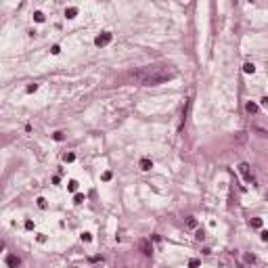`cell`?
Returning <instances> with one entry per match:
<instances>
[{
  "instance_id": "6da1fadb",
  "label": "cell",
  "mask_w": 268,
  "mask_h": 268,
  "mask_svg": "<svg viewBox=\"0 0 268 268\" xmlns=\"http://www.w3.org/2000/svg\"><path fill=\"white\" fill-rule=\"evenodd\" d=\"M176 76L174 69H170V65H149V67H142L138 71L132 73V80L142 84V86H157V84H164L168 80H172Z\"/></svg>"
},
{
  "instance_id": "7a4b0ae2",
  "label": "cell",
  "mask_w": 268,
  "mask_h": 268,
  "mask_svg": "<svg viewBox=\"0 0 268 268\" xmlns=\"http://www.w3.org/2000/svg\"><path fill=\"white\" fill-rule=\"evenodd\" d=\"M111 38H113L111 32H103V34H98V36L94 38V44L98 46V48H101V46H107L109 42H111Z\"/></svg>"
},
{
  "instance_id": "3957f363",
  "label": "cell",
  "mask_w": 268,
  "mask_h": 268,
  "mask_svg": "<svg viewBox=\"0 0 268 268\" xmlns=\"http://www.w3.org/2000/svg\"><path fill=\"white\" fill-rule=\"evenodd\" d=\"M138 247H140V251L145 254V256H151L153 254V245L147 241V239H142V241H138Z\"/></svg>"
},
{
  "instance_id": "277c9868",
  "label": "cell",
  "mask_w": 268,
  "mask_h": 268,
  "mask_svg": "<svg viewBox=\"0 0 268 268\" xmlns=\"http://www.w3.org/2000/svg\"><path fill=\"white\" fill-rule=\"evenodd\" d=\"M239 172H241V176L247 180V182H249V180H254V178H251V172H249V164H241V166H239Z\"/></svg>"
},
{
  "instance_id": "5b68a950",
  "label": "cell",
  "mask_w": 268,
  "mask_h": 268,
  "mask_svg": "<svg viewBox=\"0 0 268 268\" xmlns=\"http://www.w3.org/2000/svg\"><path fill=\"white\" fill-rule=\"evenodd\" d=\"M19 264H21V260L17 256H6V266L8 268H17Z\"/></svg>"
},
{
  "instance_id": "8992f818",
  "label": "cell",
  "mask_w": 268,
  "mask_h": 268,
  "mask_svg": "<svg viewBox=\"0 0 268 268\" xmlns=\"http://www.w3.org/2000/svg\"><path fill=\"white\" fill-rule=\"evenodd\" d=\"M138 166H140V170H145V172H147V170H151V168H153V161H151L149 157H142Z\"/></svg>"
},
{
  "instance_id": "52a82bcc",
  "label": "cell",
  "mask_w": 268,
  "mask_h": 268,
  "mask_svg": "<svg viewBox=\"0 0 268 268\" xmlns=\"http://www.w3.org/2000/svg\"><path fill=\"white\" fill-rule=\"evenodd\" d=\"M76 15H78V8H76V6H69V8L65 11V17H67V19H73Z\"/></svg>"
},
{
  "instance_id": "ba28073f",
  "label": "cell",
  "mask_w": 268,
  "mask_h": 268,
  "mask_svg": "<svg viewBox=\"0 0 268 268\" xmlns=\"http://www.w3.org/2000/svg\"><path fill=\"white\" fill-rule=\"evenodd\" d=\"M243 71H245V73H254V71H256V65H254V63H245V65H243Z\"/></svg>"
},
{
  "instance_id": "9c48e42d",
  "label": "cell",
  "mask_w": 268,
  "mask_h": 268,
  "mask_svg": "<svg viewBox=\"0 0 268 268\" xmlns=\"http://www.w3.org/2000/svg\"><path fill=\"white\" fill-rule=\"evenodd\" d=\"M44 19H46V17H44V13H42V11H36V13H34V21H38V23H42Z\"/></svg>"
},
{
  "instance_id": "30bf717a",
  "label": "cell",
  "mask_w": 268,
  "mask_h": 268,
  "mask_svg": "<svg viewBox=\"0 0 268 268\" xmlns=\"http://www.w3.org/2000/svg\"><path fill=\"white\" fill-rule=\"evenodd\" d=\"M73 159H76V153H65V155H63V161H65V164H71Z\"/></svg>"
},
{
  "instance_id": "8fae6325",
  "label": "cell",
  "mask_w": 268,
  "mask_h": 268,
  "mask_svg": "<svg viewBox=\"0 0 268 268\" xmlns=\"http://www.w3.org/2000/svg\"><path fill=\"white\" fill-rule=\"evenodd\" d=\"M84 201H86V197H84L82 193H76V197H73V203H78V205H80V203H84Z\"/></svg>"
},
{
  "instance_id": "7c38bea8",
  "label": "cell",
  "mask_w": 268,
  "mask_h": 268,
  "mask_svg": "<svg viewBox=\"0 0 268 268\" xmlns=\"http://www.w3.org/2000/svg\"><path fill=\"white\" fill-rule=\"evenodd\" d=\"M245 109H247L249 113H256V111H258V105H256V103H247V105H245Z\"/></svg>"
},
{
  "instance_id": "4fadbf2b",
  "label": "cell",
  "mask_w": 268,
  "mask_h": 268,
  "mask_svg": "<svg viewBox=\"0 0 268 268\" xmlns=\"http://www.w3.org/2000/svg\"><path fill=\"white\" fill-rule=\"evenodd\" d=\"M67 191L76 193V191H78V182H76V180H69V184H67Z\"/></svg>"
},
{
  "instance_id": "5bb4252c",
  "label": "cell",
  "mask_w": 268,
  "mask_h": 268,
  "mask_svg": "<svg viewBox=\"0 0 268 268\" xmlns=\"http://www.w3.org/2000/svg\"><path fill=\"white\" fill-rule=\"evenodd\" d=\"M201 266V262L197 260V258H193V260H189V268H199Z\"/></svg>"
},
{
  "instance_id": "9a60e30c",
  "label": "cell",
  "mask_w": 268,
  "mask_h": 268,
  "mask_svg": "<svg viewBox=\"0 0 268 268\" xmlns=\"http://www.w3.org/2000/svg\"><path fill=\"white\" fill-rule=\"evenodd\" d=\"M249 224H251L254 228H262V220H260V218H254V220H249Z\"/></svg>"
},
{
  "instance_id": "2e32d148",
  "label": "cell",
  "mask_w": 268,
  "mask_h": 268,
  "mask_svg": "<svg viewBox=\"0 0 268 268\" xmlns=\"http://www.w3.org/2000/svg\"><path fill=\"white\" fill-rule=\"evenodd\" d=\"M243 260H245L247 264H254V262H256V256H251V254H245V256H243Z\"/></svg>"
},
{
  "instance_id": "e0dca14e",
  "label": "cell",
  "mask_w": 268,
  "mask_h": 268,
  "mask_svg": "<svg viewBox=\"0 0 268 268\" xmlns=\"http://www.w3.org/2000/svg\"><path fill=\"white\" fill-rule=\"evenodd\" d=\"M38 207H40V210H46V199L44 197H38Z\"/></svg>"
},
{
  "instance_id": "ac0fdd59",
  "label": "cell",
  "mask_w": 268,
  "mask_h": 268,
  "mask_svg": "<svg viewBox=\"0 0 268 268\" xmlns=\"http://www.w3.org/2000/svg\"><path fill=\"white\" fill-rule=\"evenodd\" d=\"M186 226H189V228H195V226H197V220H195V218H189V220H186Z\"/></svg>"
},
{
  "instance_id": "d6986e66",
  "label": "cell",
  "mask_w": 268,
  "mask_h": 268,
  "mask_svg": "<svg viewBox=\"0 0 268 268\" xmlns=\"http://www.w3.org/2000/svg\"><path fill=\"white\" fill-rule=\"evenodd\" d=\"M82 241H84V243H90V241H92V235H90V232H84V235H82Z\"/></svg>"
},
{
  "instance_id": "ffe728a7",
  "label": "cell",
  "mask_w": 268,
  "mask_h": 268,
  "mask_svg": "<svg viewBox=\"0 0 268 268\" xmlns=\"http://www.w3.org/2000/svg\"><path fill=\"white\" fill-rule=\"evenodd\" d=\"M52 138H55V140H59V142H61V140H63V138H65V136H63V132H55V134H52Z\"/></svg>"
},
{
  "instance_id": "44dd1931",
  "label": "cell",
  "mask_w": 268,
  "mask_h": 268,
  "mask_svg": "<svg viewBox=\"0 0 268 268\" xmlns=\"http://www.w3.org/2000/svg\"><path fill=\"white\" fill-rule=\"evenodd\" d=\"M27 92H30V94H32V92H36V90H38V84H30V86H27Z\"/></svg>"
},
{
  "instance_id": "7402d4cb",
  "label": "cell",
  "mask_w": 268,
  "mask_h": 268,
  "mask_svg": "<svg viewBox=\"0 0 268 268\" xmlns=\"http://www.w3.org/2000/svg\"><path fill=\"white\" fill-rule=\"evenodd\" d=\"M50 52H52V55H59V52H61V46H59V44H55L52 48H50Z\"/></svg>"
},
{
  "instance_id": "603a6c76",
  "label": "cell",
  "mask_w": 268,
  "mask_h": 268,
  "mask_svg": "<svg viewBox=\"0 0 268 268\" xmlns=\"http://www.w3.org/2000/svg\"><path fill=\"white\" fill-rule=\"evenodd\" d=\"M25 228L32 230V228H34V222H32V220H25Z\"/></svg>"
},
{
  "instance_id": "cb8c5ba5",
  "label": "cell",
  "mask_w": 268,
  "mask_h": 268,
  "mask_svg": "<svg viewBox=\"0 0 268 268\" xmlns=\"http://www.w3.org/2000/svg\"><path fill=\"white\" fill-rule=\"evenodd\" d=\"M103 180H105V182L111 180V172H105V174H103Z\"/></svg>"
},
{
  "instance_id": "d4e9b609",
  "label": "cell",
  "mask_w": 268,
  "mask_h": 268,
  "mask_svg": "<svg viewBox=\"0 0 268 268\" xmlns=\"http://www.w3.org/2000/svg\"><path fill=\"white\" fill-rule=\"evenodd\" d=\"M260 237H262V241H266V239H268V232H266V230H262V232H260Z\"/></svg>"
},
{
  "instance_id": "484cf974",
  "label": "cell",
  "mask_w": 268,
  "mask_h": 268,
  "mask_svg": "<svg viewBox=\"0 0 268 268\" xmlns=\"http://www.w3.org/2000/svg\"><path fill=\"white\" fill-rule=\"evenodd\" d=\"M2 249H4V245H2V241H0V251H2Z\"/></svg>"
},
{
  "instance_id": "4316f807",
  "label": "cell",
  "mask_w": 268,
  "mask_h": 268,
  "mask_svg": "<svg viewBox=\"0 0 268 268\" xmlns=\"http://www.w3.org/2000/svg\"><path fill=\"white\" fill-rule=\"evenodd\" d=\"M239 268H245V266H239Z\"/></svg>"
}]
</instances>
